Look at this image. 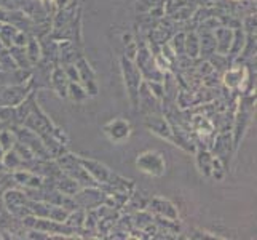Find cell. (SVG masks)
Listing matches in <instances>:
<instances>
[{"label":"cell","mask_w":257,"mask_h":240,"mask_svg":"<svg viewBox=\"0 0 257 240\" xmlns=\"http://www.w3.org/2000/svg\"><path fill=\"white\" fill-rule=\"evenodd\" d=\"M78 158H80V164L86 170V173L93 178L97 186H102L105 183H109L110 178L113 176V172L110 170V168L107 165H104L102 162H99V160L86 158V157H78Z\"/></svg>","instance_id":"cell-10"},{"label":"cell","mask_w":257,"mask_h":240,"mask_svg":"<svg viewBox=\"0 0 257 240\" xmlns=\"http://www.w3.org/2000/svg\"><path fill=\"white\" fill-rule=\"evenodd\" d=\"M28 207H29V213L34 215L35 218H48L51 203H48L47 200H31L29 199Z\"/></svg>","instance_id":"cell-26"},{"label":"cell","mask_w":257,"mask_h":240,"mask_svg":"<svg viewBox=\"0 0 257 240\" xmlns=\"http://www.w3.org/2000/svg\"><path fill=\"white\" fill-rule=\"evenodd\" d=\"M15 143H16V136H15V131L10 127H4L0 130V144H2L5 150L13 149Z\"/></svg>","instance_id":"cell-29"},{"label":"cell","mask_w":257,"mask_h":240,"mask_svg":"<svg viewBox=\"0 0 257 240\" xmlns=\"http://www.w3.org/2000/svg\"><path fill=\"white\" fill-rule=\"evenodd\" d=\"M244 75H246V66L243 64H235L230 66L227 70H224L222 74V84L225 85V88L228 90H240V87L244 80Z\"/></svg>","instance_id":"cell-14"},{"label":"cell","mask_w":257,"mask_h":240,"mask_svg":"<svg viewBox=\"0 0 257 240\" xmlns=\"http://www.w3.org/2000/svg\"><path fill=\"white\" fill-rule=\"evenodd\" d=\"M72 197H74L77 208L90 211V210H96L97 207L104 205L105 192L99 188V186H86V188L78 189Z\"/></svg>","instance_id":"cell-5"},{"label":"cell","mask_w":257,"mask_h":240,"mask_svg":"<svg viewBox=\"0 0 257 240\" xmlns=\"http://www.w3.org/2000/svg\"><path fill=\"white\" fill-rule=\"evenodd\" d=\"M120 69L123 75V82H125V88L128 93V100L131 103L133 109H138V98H139V88L143 85L144 78L141 75L138 66L135 64V61L121 56L120 58Z\"/></svg>","instance_id":"cell-2"},{"label":"cell","mask_w":257,"mask_h":240,"mask_svg":"<svg viewBox=\"0 0 257 240\" xmlns=\"http://www.w3.org/2000/svg\"><path fill=\"white\" fill-rule=\"evenodd\" d=\"M2 162L5 165V170L10 172V173L20 170V168L24 167V160L20 157V154H18L15 149L7 150V152L4 154V157H2Z\"/></svg>","instance_id":"cell-23"},{"label":"cell","mask_w":257,"mask_h":240,"mask_svg":"<svg viewBox=\"0 0 257 240\" xmlns=\"http://www.w3.org/2000/svg\"><path fill=\"white\" fill-rule=\"evenodd\" d=\"M212 32H214V39H216V53H220V55H228L230 45H232L233 29L228 28V26L220 24L219 28H216Z\"/></svg>","instance_id":"cell-16"},{"label":"cell","mask_w":257,"mask_h":240,"mask_svg":"<svg viewBox=\"0 0 257 240\" xmlns=\"http://www.w3.org/2000/svg\"><path fill=\"white\" fill-rule=\"evenodd\" d=\"M135 64L138 66L141 75L144 80H155V82H165L166 72L158 67L155 55L147 45H139L138 43V53L135 56Z\"/></svg>","instance_id":"cell-3"},{"label":"cell","mask_w":257,"mask_h":240,"mask_svg":"<svg viewBox=\"0 0 257 240\" xmlns=\"http://www.w3.org/2000/svg\"><path fill=\"white\" fill-rule=\"evenodd\" d=\"M104 135L113 144H123L126 143L131 136V123L123 117H115L102 125Z\"/></svg>","instance_id":"cell-6"},{"label":"cell","mask_w":257,"mask_h":240,"mask_svg":"<svg viewBox=\"0 0 257 240\" xmlns=\"http://www.w3.org/2000/svg\"><path fill=\"white\" fill-rule=\"evenodd\" d=\"M190 238H197V240H200V238H205V240H214V238H220V237H217L216 234H211V232H208V230H203V229H198V227H195V229H192L190 230V235H189Z\"/></svg>","instance_id":"cell-33"},{"label":"cell","mask_w":257,"mask_h":240,"mask_svg":"<svg viewBox=\"0 0 257 240\" xmlns=\"http://www.w3.org/2000/svg\"><path fill=\"white\" fill-rule=\"evenodd\" d=\"M184 51L189 59L200 58V37L197 31L185 32V42H184Z\"/></svg>","instance_id":"cell-20"},{"label":"cell","mask_w":257,"mask_h":240,"mask_svg":"<svg viewBox=\"0 0 257 240\" xmlns=\"http://www.w3.org/2000/svg\"><path fill=\"white\" fill-rule=\"evenodd\" d=\"M69 213H70V210H67L66 207L51 205L50 207V213H48V218L53 219V221H58V223H66Z\"/></svg>","instance_id":"cell-30"},{"label":"cell","mask_w":257,"mask_h":240,"mask_svg":"<svg viewBox=\"0 0 257 240\" xmlns=\"http://www.w3.org/2000/svg\"><path fill=\"white\" fill-rule=\"evenodd\" d=\"M4 205L13 216L23 218L29 213V197L24 191L7 189L4 194Z\"/></svg>","instance_id":"cell-7"},{"label":"cell","mask_w":257,"mask_h":240,"mask_svg":"<svg viewBox=\"0 0 257 240\" xmlns=\"http://www.w3.org/2000/svg\"><path fill=\"white\" fill-rule=\"evenodd\" d=\"M12 178L18 186L24 189H39L43 184V176L28 170V168H20V170L13 172Z\"/></svg>","instance_id":"cell-13"},{"label":"cell","mask_w":257,"mask_h":240,"mask_svg":"<svg viewBox=\"0 0 257 240\" xmlns=\"http://www.w3.org/2000/svg\"><path fill=\"white\" fill-rule=\"evenodd\" d=\"M195 164H197L198 172L206 176L211 178V172H212V162H214V155H212L208 149H195Z\"/></svg>","instance_id":"cell-18"},{"label":"cell","mask_w":257,"mask_h":240,"mask_svg":"<svg viewBox=\"0 0 257 240\" xmlns=\"http://www.w3.org/2000/svg\"><path fill=\"white\" fill-rule=\"evenodd\" d=\"M0 26H2V23H0Z\"/></svg>","instance_id":"cell-42"},{"label":"cell","mask_w":257,"mask_h":240,"mask_svg":"<svg viewBox=\"0 0 257 240\" xmlns=\"http://www.w3.org/2000/svg\"><path fill=\"white\" fill-rule=\"evenodd\" d=\"M246 32L241 29V26H236L233 28V35H232V45H230L228 50V56L235 59L236 56H240V53L244 48V43H246Z\"/></svg>","instance_id":"cell-21"},{"label":"cell","mask_w":257,"mask_h":240,"mask_svg":"<svg viewBox=\"0 0 257 240\" xmlns=\"http://www.w3.org/2000/svg\"><path fill=\"white\" fill-rule=\"evenodd\" d=\"M165 0H138L136 2V12L138 13H149L155 7H162Z\"/></svg>","instance_id":"cell-32"},{"label":"cell","mask_w":257,"mask_h":240,"mask_svg":"<svg viewBox=\"0 0 257 240\" xmlns=\"http://www.w3.org/2000/svg\"><path fill=\"white\" fill-rule=\"evenodd\" d=\"M184 42H185V32L184 31H179L173 34L170 40H168V43H170V47L173 48L174 55L177 56V59L185 56V51H184Z\"/></svg>","instance_id":"cell-27"},{"label":"cell","mask_w":257,"mask_h":240,"mask_svg":"<svg viewBox=\"0 0 257 240\" xmlns=\"http://www.w3.org/2000/svg\"><path fill=\"white\" fill-rule=\"evenodd\" d=\"M50 87L53 88V92H55L59 98L66 100V98H67L69 78L66 75L64 67L55 66V67L51 69V74H50Z\"/></svg>","instance_id":"cell-15"},{"label":"cell","mask_w":257,"mask_h":240,"mask_svg":"<svg viewBox=\"0 0 257 240\" xmlns=\"http://www.w3.org/2000/svg\"><path fill=\"white\" fill-rule=\"evenodd\" d=\"M4 128V125H2V122H0V130H2Z\"/></svg>","instance_id":"cell-40"},{"label":"cell","mask_w":257,"mask_h":240,"mask_svg":"<svg viewBox=\"0 0 257 240\" xmlns=\"http://www.w3.org/2000/svg\"><path fill=\"white\" fill-rule=\"evenodd\" d=\"M235 2H243V0H235Z\"/></svg>","instance_id":"cell-41"},{"label":"cell","mask_w":257,"mask_h":240,"mask_svg":"<svg viewBox=\"0 0 257 240\" xmlns=\"http://www.w3.org/2000/svg\"><path fill=\"white\" fill-rule=\"evenodd\" d=\"M26 55H28L31 64L35 66L40 63L42 59V45H40V39L35 37V35H29V40L26 43Z\"/></svg>","instance_id":"cell-22"},{"label":"cell","mask_w":257,"mask_h":240,"mask_svg":"<svg viewBox=\"0 0 257 240\" xmlns=\"http://www.w3.org/2000/svg\"><path fill=\"white\" fill-rule=\"evenodd\" d=\"M241 29L246 32V35H255V26H257V20H255V12L249 13L243 18V21H240Z\"/></svg>","instance_id":"cell-31"},{"label":"cell","mask_w":257,"mask_h":240,"mask_svg":"<svg viewBox=\"0 0 257 240\" xmlns=\"http://www.w3.org/2000/svg\"><path fill=\"white\" fill-rule=\"evenodd\" d=\"M8 16H10V10H7V8L0 7V23H7Z\"/></svg>","instance_id":"cell-36"},{"label":"cell","mask_w":257,"mask_h":240,"mask_svg":"<svg viewBox=\"0 0 257 240\" xmlns=\"http://www.w3.org/2000/svg\"><path fill=\"white\" fill-rule=\"evenodd\" d=\"M23 127L32 130L35 135H39L42 141H45L48 138H56L58 141H61L63 144L67 146V136L63 130H59L55 123L51 122V119L43 112L37 101L32 104V109L29 111V114L26 115V119L23 122Z\"/></svg>","instance_id":"cell-1"},{"label":"cell","mask_w":257,"mask_h":240,"mask_svg":"<svg viewBox=\"0 0 257 240\" xmlns=\"http://www.w3.org/2000/svg\"><path fill=\"white\" fill-rule=\"evenodd\" d=\"M4 48H5V47H4V43H2V42H0V51H2Z\"/></svg>","instance_id":"cell-39"},{"label":"cell","mask_w":257,"mask_h":240,"mask_svg":"<svg viewBox=\"0 0 257 240\" xmlns=\"http://www.w3.org/2000/svg\"><path fill=\"white\" fill-rule=\"evenodd\" d=\"M67 98L70 101H74V103H85L90 96H88L86 90H85L80 82H69Z\"/></svg>","instance_id":"cell-25"},{"label":"cell","mask_w":257,"mask_h":240,"mask_svg":"<svg viewBox=\"0 0 257 240\" xmlns=\"http://www.w3.org/2000/svg\"><path fill=\"white\" fill-rule=\"evenodd\" d=\"M8 51H10L12 58L15 59V63L18 67L21 69H32L34 66L31 64V61L28 58V55H26V48L24 47H16V45H12L10 48H8Z\"/></svg>","instance_id":"cell-24"},{"label":"cell","mask_w":257,"mask_h":240,"mask_svg":"<svg viewBox=\"0 0 257 240\" xmlns=\"http://www.w3.org/2000/svg\"><path fill=\"white\" fill-rule=\"evenodd\" d=\"M154 216L157 218H165V219H171V221H179V208L174 202H171L166 197H160V195H155V197L149 199L147 207H146Z\"/></svg>","instance_id":"cell-8"},{"label":"cell","mask_w":257,"mask_h":240,"mask_svg":"<svg viewBox=\"0 0 257 240\" xmlns=\"http://www.w3.org/2000/svg\"><path fill=\"white\" fill-rule=\"evenodd\" d=\"M16 31L18 28H15L10 23H2V26H0V42L4 43L5 48H10L13 45V37Z\"/></svg>","instance_id":"cell-28"},{"label":"cell","mask_w":257,"mask_h":240,"mask_svg":"<svg viewBox=\"0 0 257 240\" xmlns=\"http://www.w3.org/2000/svg\"><path fill=\"white\" fill-rule=\"evenodd\" d=\"M138 109H141V112H144L146 115L162 112L160 100H158V98L149 90V87L146 85V82H143V85H141V88H139Z\"/></svg>","instance_id":"cell-12"},{"label":"cell","mask_w":257,"mask_h":240,"mask_svg":"<svg viewBox=\"0 0 257 240\" xmlns=\"http://www.w3.org/2000/svg\"><path fill=\"white\" fill-rule=\"evenodd\" d=\"M198 37H200V58L203 59H209L212 55L216 53V39H214V32L212 31H197Z\"/></svg>","instance_id":"cell-17"},{"label":"cell","mask_w":257,"mask_h":240,"mask_svg":"<svg viewBox=\"0 0 257 240\" xmlns=\"http://www.w3.org/2000/svg\"><path fill=\"white\" fill-rule=\"evenodd\" d=\"M74 64H75V67L78 70V78H80V84L83 85L88 96H90V98L96 96L97 92H99V87H97V77H96V72H94V69L91 67V64L88 63L83 56L78 58Z\"/></svg>","instance_id":"cell-9"},{"label":"cell","mask_w":257,"mask_h":240,"mask_svg":"<svg viewBox=\"0 0 257 240\" xmlns=\"http://www.w3.org/2000/svg\"><path fill=\"white\" fill-rule=\"evenodd\" d=\"M7 170H5V165H4V162H2V160H0V175H2V173H5Z\"/></svg>","instance_id":"cell-37"},{"label":"cell","mask_w":257,"mask_h":240,"mask_svg":"<svg viewBox=\"0 0 257 240\" xmlns=\"http://www.w3.org/2000/svg\"><path fill=\"white\" fill-rule=\"evenodd\" d=\"M53 183H55V188L58 189V191H61L63 194H66V195H72L80 189V184H78L74 178H70V176H67V175H64L63 172H61L55 180H53Z\"/></svg>","instance_id":"cell-19"},{"label":"cell","mask_w":257,"mask_h":240,"mask_svg":"<svg viewBox=\"0 0 257 240\" xmlns=\"http://www.w3.org/2000/svg\"><path fill=\"white\" fill-rule=\"evenodd\" d=\"M5 152H7V150L2 147V144H0V160H2V157H4V154H5Z\"/></svg>","instance_id":"cell-38"},{"label":"cell","mask_w":257,"mask_h":240,"mask_svg":"<svg viewBox=\"0 0 257 240\" xmlns=\"http://www.w3.org/2000/svg\"><path fill=\"white\" fill-rule=\"evenodd\" d=\"M136 167H138V170L143 172L144 175L162 178L166 173V158L160 150L149 149L136 157Z\"/></svg>","instance_id":"cell-4"},{"label":"cell","mask_w":257,"mask_h":240,"mask_svg":"<svg viewBox=\"0 0 257 240\" xmlns=\"http://www.w3.org/2000/svg\"><path fill=\"white\" fill-rule=\"evenodd\" d=\"M53 2V7H55V12L56 10H61V8H64L70 4V0H51Z\"/></svg>","instance_id":"cell-35"},{"label":"cell","mask_w":257,"mask_h":240,"mask_svg":"<svg viewBox=\"0 0 257 240\" xmlns=\"http://www.w3.org/2000/svg\"><path fill=\"white\" fill-rule=\"evenodd\" d=\"M29 35L26 31H21V29H18L16 34H15V37H13V45L16 47H26V43H28L29 40Z\"/></svg>","instance_id":"cell-34"},{"label":"cell","mask_w":257,"mask_h":240,"mask_svg":"<svg viewBox=\"0 0 257 240\" xmlns=\"http://www.w3.org/2000/svg\"><path fill=\"white\" fill-rule=\"evenodd\" d=\"M146 127L154 133V135L157 136H160L162 139H166V141H171V123L168 122L162 112H158V114H149L146 115Z\"/></svg>","instance_id":"cell-11"}]
</instances>
